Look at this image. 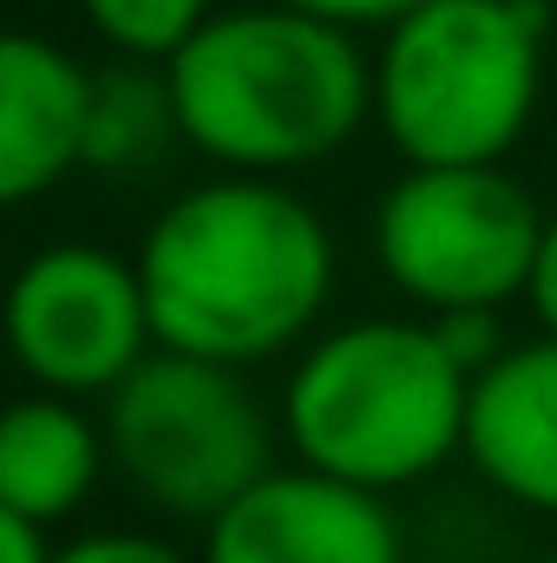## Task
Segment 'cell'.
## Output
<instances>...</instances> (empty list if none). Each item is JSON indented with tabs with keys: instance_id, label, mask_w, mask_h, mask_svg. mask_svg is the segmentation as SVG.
I'll return each instance as SVG.
<instances>
[{
	"instance_id": "obj_1",
	"label": "cell",
	"mask_w": 557,
	"mask_h": 563,
	"mask_svg": "<svg viewBox=\"0 0 557 563\" xmlns=\"http://www.w3.org/2000/svg\"><path fill=\"white\" fill-rule=\"evenodd\" d=\"M139 288L164 354L263 367L302 354L335 301L341 250L288 177H204L139 236Z\"/></svg>"
},
{
	"instance_id": "obj_2",
	"label": "cell",
	"mask_w": 557,
	"mask_h": 563,
	"mask_svg": "<svg viewBox=\"0 0 557 563\" xmlns=\"http://www.w3.org/2000/svg\"><path fill=\"white\" fill-rule=\"evenodd\" d=\"M184 144L230 177H295L341 157L374 119V53L361 33L282 0L217 7L164 66Z\"/></svg>"
},
{
	"instance_id": "obj_3",
	"label": "cell",
	"mask_w": 557,
	"mask_h": 563,
	"mask_svg": "<svg viewBox=\"0 0 557 563\" xmlns=\"http://www.w3.org/2000/svg\"><path fill=\"white\" fill-rule=\"evenodd\" d=\"M466 407L472 374L426 314H361L288 361L276 426L295 465L387 498L466 452Z\"/></svg>"
},
{
	"instance_id": "obj_4",
	"label": "cell",
	"mask_w": 557,
	"mask_h": 563,
	"mask_svg": "<svg viewBox=\"0 0 557 563\" xmlns=\"http://www.w3.org/2000/svg\"><path fill=\"white\" fill-rule=\"evenodd\" d=\"M545 0H419L374 46V125L401 164H505L545 99Z\"/></svg>"
},
{
	"instance_id": "obj_5",
	"label": "cell",
	"mask_w": 557,
	"mask_h": 563,
	"mask_svg": "<svg viewBox=\"0 0 557 563\" xmlns=\"http://www.w3.org/2000/svg\"><path fill=\"white\" fill-rule=\"evenodd\" d=\"M99 426L112 472L151 511L190 525H210L256 478H270L282 439L250 374L164 347L99 400Z\"/></svg>"
},
{
	"instance_id": "obj_6",
	"label": "cell",
	"mask_w": 557,
	"mask_h": 563,
	"mask_svg": "<svg viewBox=\"0 0 557 563\" xmlns=\"http://www.w3.org/2000/svg\"><path fill=\"white\" fill-rule=\"evenodd\" d=\"M545 236L538 197L505 164H401L374 197V269L419 314L525 301Z\"/></svg>"
},
{
	"instance_id": "obj_7",
	"label": "cell",
	"mask_w": 557,
	"mask_h": 563,
	"mask_svg": "<svg viewBox=\"0 0 557 563\" xmlns=\"http://www.w3.org/2000/svg\"><path fill=\"white\" fill-rule=\"evenodd\" d=\"M0 347L33 394L106 400L157 354L139 263L106 243H40L0 288Z\"/></svg>"
},
{
	"instance_id": "obj_8",
	"label": "cell",
	"mask_w": 557,
	"mask_h": 563,
	"mask_svg": "<svg viewBox=\"0 0 557 563\" xmlns=\"http://www.w3.org/2000/svg\"><path fill=\"white\" fill-rule=\"evenodd\" d=\"M204 563H407L401 518L381 492L308 465H276L204 525Z\"/></svg>"
},
{
	"instance_id": "obj_9",
	"label": "cell",
	"mask_w": 557,
	"mask_h": 563,
	"mask_svg": "<svg viewBox=\"0 0 557 563\" xmlns=\"http://www.w3.org/2000/svg\"><path fill=\"white\" fill-rule=\"evenodd\" d=\"M92 66L33 26H0V210L86 170Z\"/></svg>"
},
{
	"instance_id": "obj_10",
	"label": "cell",
	"mask_w": 557,
	"mask_h": 563,
	"mask_svg": "<svg viewBox=\"0 0 557 563\" xmlns=\"http://www.w3.org/2000/svg\"><path fill=\"white\" fill-rule=\"evenodd\" d=\"M466 459L518 511L557 518V341L551 334L512 341L472 380Z\"/></svg>"
},
{
	"instance_id": "obj_11",
	"label": "cell",
	"mask_w": 557,
	"mask_h": 563,
	"mask_svg": "<svg viewBox=\"0 0 557 563\" xmlns=\"http://www.w3.org/2000/svg\"><path fill=\"white\" fill-rule=\"evenodd\" d=\"M112 472L106 459V426L86 400L66 394H20L0 407V505L26 525H66L99 478Z\"/></svg>"
},
{
	"instance_id": "obj_12",
	"label": "cell",
	"mask_w": 557,
	"mask_h": 563,
	"mask_svg": "<svg viewBox=\"0 0 557 563\" xmlns=\"http://www.w3.org/2000/svg\"><path fill=\"white\" fill-rule=\"evenodd\" d=\"M184 144L177 106L164 86V66L112 59L92 73V112H86V170L99 177H139L164 164V151Z\"/></svg>"
},
{
	"instance_id": "obj_13",
	"label": "cell",
	"mask_w": 557,
	"mask_h": 563,
	"mask_svg": "<svg viewBox=\"0 0 557 563\" xmlns=\"http://www.w3.org/2000/svg\"><path fill=\"white\" fill-rule=\"evenodd\" d=\"M217 13V0H79V20L99 46H112V59L132 66H171L204 20Z\"/></svg>"
},
{
	"instance_id": "obj_14",
	"label": "cell",
	"mask_w": 557,
	"mask_h": 563,
	"mask_svg": "<svg viewBox=\"0 0 557 563\" xmlns=\"http://www.w3.org/2000/svg\"><path fill=\"white\" fill-rule=\"evenodd\" d=\"M53 563H204V558H190L184 544H171V538H157V531H125V525H112V531H86V538H73V544H53Z\"/></svg>"
},
{
	"instance_id": "obj_15",
	"label": "cell",
	"mask_w": 557,
	"mask_h": 563,
	"mask_svg": "<svg viewBox=\"0 0 557 563\" xmlns=\"http://www.w3.org/2000/svg\"><path fill=\"white\" fill-rule=\"evenodd\" d=\"M433 321V334L446 341V354L479 380L512 341H505V308H459V314H426Z\"/></svg>"
},
{
	"instance_id": "obj_16",
	"label": "cell",
	"mask_w": 557,
	"mask_h": 563,
	"mask_svg": "<svg viewBox=\"0 0 557 563\" xmlns=\"http://www.w3.org/2000/svg\"><path fill=\"white\" fill-rule=\"evenodd\" d=\"M295 13H315L328 26H348V33H387L401 13H414L419 0H282Z\"/></svg>"
},
{
	"instance_id": "obj_17",
	"label": "cell",
	"mask_w": 557,
	"mask_h": 563,
	"mask_svg": "<svg viewBox=\"0 0 557 563\" xmlns=\"http://www.w3.org/2000/svg\"><path fill=\"white\" fill-rule=\"evenodd\" d=\"M525 308H532L538 334L557 341V217H545V236H538V256H532V276H525Z\"/></svg>"
},
{
	"instance_id": "obj_18",
	"label": "cell",
	"mask_w": 557,
	"mask_h": 563,
	"mask_svg": "<svg viewBox=\"0 0 557 563\" xmlns=\"http://www.w3.org/2000/svg\"><path fill=\"white\" fill-rule=\"evenodd\" d=\"M0 563H53L46 531H40V525H26V518H13L7 505H0Z\"/></svg>"
},
{
	"instance_id": "obj_19",
	"label": "cell",
	"mask_w": 557,
	"mask_h": 563,
	"mask_svg": "<svg viewBox=\"0 0 557 563\" xmlns=\"http://www.w3.org/2000/svg\"><path fill=\"white\" fill-rule=\"evenodd\" d=\"M538 563H557V558H538Z\"/></svg>"
}]
</instances>
